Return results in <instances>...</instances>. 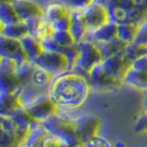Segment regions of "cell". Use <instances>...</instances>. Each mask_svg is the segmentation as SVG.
Returning a JSON list of instances; mask_svg holds the SVG:
<instances>
[{
  "instance_id": "obj_1",
  "label": "cell",
  "mask_w": 147,
  "mask_h": 147,
  "mask_svg": "<svg viewBox=\"0 0 147 147\" xmlns=\"http://www.w3.org/2000/svg\"><path fill=\"white\" fill-rule=\"evenodd\" d=\"M88 79L72 71L55 76L50 85V95L60 109H78L88 100L91 93Z\"/></svg>"
},
{
  "instance_id": "obj_2",
  "label": "cell",
  "mask_w": 147,
  "mask_h": 147,
  "mask_svg": "<svg viewBox=\"0 0 147 147\" xmlns=\"http://www.w3.org/2000/svg\"><path fill=\"white\" fill-rule=\"evenodd\" d=\"M116 23H140L147 18V0H100Z\"/></svg>"
},
{
  "instance_id": "obj_3",
  "label": "cell",
  "mask_w": 147,
  "mask_h": 147,
  "mask_svg": "<svg viewBox=\"0 0 147 147\" xmlns=\"http://www.w3.org/2000/svg\"><path fill=\"white\" fill-rule=\"evenodd\" d=\"M41 125L50 134L63 140L66 146H82L75 131L73 119L63 117L58 113L42 121Z\"/></svg>"
},
{
  "instance_id": "obj_4",
  "label": "cell",
  "mask_w": 147,
  "mask_h": 147,
  "mask_svg": "<svg viewBox=\"0 0 147 147\" xmlns=\"http://www.w3.org/2000/svg\"><path fill=\"white\" fill-rule=\"evenodd\" d=\"M76 44H78L80 53H79L78 62L73 67L72 72L81 74L84 78L88 79L90 71L96 64L101 63L103 61V58H102V55H101V53H100L94 42L83 40Z\"/></svg>"
},
{
  "instance_id": "obj_5",
  "label": "cell",
  "mask_w": 147,
  "mask_h": 147,
  "mask_svg": "<svg viewBox=\"0 0 147 147\" xmlns=\"http://www.w3.org/2000/svg\"><path fill=\"white\" fill-rule=\"evenodd\" d=\"M88 81L91 88L96 91H113L121 88L124 83L105 71L102 62L96 64L88 73Z\"/></svg>"
},
{
  "instance_id": "obj_6",
  "label": "cell",
  "mask_w": 147,
  "mask_h": 147,
  "mask_svg": "<svg viewBox=\"0 0 147 147\" xmlns=\"http://www.w3.org/2000/svg\"><path fill=\"white\" fill-rule=\"evenodd\" d=\"M33 62L39 66H42L54 76L63 74L69 71V62L65 55L60 51L43 50V52L33 60Z\"/></svg>"
},
{
  "instance_id": "obj_7",
  "label": "cell",
  "mask_w": 147,
  "mask_h": 147,
  "mask_svg": "<svg viewBox=\"0 0 147 147\" xmlns=\"http://www.w3.org/2000/svg\"><path fill=\"white\" fill-rule=\"evenodd\" d=\"M24 109L33 119L42 122L52 115L58 114L60 106L52 98L50 94H47L37 98L34 102L30 103L29 105L24 106Z\"/></svg>"
},
{
  "instance_id": "obj_8",
  "label": "cell",
  "mask_w": 147,
  "mask_h": 147,
  "mask_svg": "<svg viewBox=\"0 0 147 147\" xmlns=\"http://www.w3.org/2000/svg\"><path fill=\"white\" fill-rule=\"evenodd\" d=\"M73 119L75 131L78 134V137L81 142L82 146L97 135L98 128L101 126V118L96 115H81Z\"/></svg>"
},
{
  "instance_id": "obj_9",
  "label": "cell",
  "mask_w": 147,
  "mask_h": 147,
  "mask_svg": "<svg viewBox=\"0 0 147 147\" xmlns=\"http://www.w3.org/2000/svg\"><path fill=\"white\" fill-rule=\"evenodd\" d=\"M83 13L88 24V31H93L110 21V15H109L107 8L101 1H97V0H95L88 8H85L83 10Z\"/></svg>"
},
{
  "instance_id": "obj_10",
  "label": "cell",
  "mask_w": 147,
  "mask_h": 147,
  "mask_svg": "<svg viewBox=\"0 0 147 147\" xmlns=\"http://www.w3.org/2000/svg\"><path fill=\"white\" fill-rule=\"evenodd\" d=\"M0 53L2 58L15 60L18 64L28 60L21 40L8 38L5 36L0 37Z\"/></svg>"
},
{
  "instance_id": "obj_11",
  "label": "cell",
  "mask_w": 147,
  "mask_h": 147,
  "mask_svg": "<svg viewBox=\"0 0 147 147\" xmlns=\"http://www.w3.org/2000/svg\"><path fill=\"white\" fill-rule=\"evenodd\" d=\"M102 65L106 72H109L114 78L123 81L124 75L132 65V61L126 57L124 51H122L113 57L104 59L102 61Z\"/></svg>"
},
{
  "instance_id": "obj_12",
  "label": "cell",
  "mask_w": 147,
  "mask_h": 147,
  "mask_svg": "<svg viewBox=\"0 0 147 147\" xmlns=\"http://www.w3.org/2000/svg\"><path fill=\"white\" fill-rule=\"evenodd\" d=\"M88 24L84 18L83 10H71L69 32L72 34L75 42L79 43L83 41L88 34Z\"/></svg>"
},
{
  "instance_id": "obj_13",
  "label": "cell",
  "mask_w": 147,
  "mask_h": 147,
  "mask_svg": "<svg viewBox=\"0 0 147 147\" xmlns=\"http://www.w3.org/2000/svg\"><path fill=\"white\" fill-rule=\"evenodd\" d=\"M17 13L21 21H27L33 18H42L44 17V10L39 5L30 0H15L13 1Z\"/></svg>"
},
{
  "instance_id": "obj_14",
  "label": "cell",
  "mask_w": 147,
  "mask_h": 147,
  "mask_svg": "<svg viewBox=\"0 0 147 147\" xmlns=\"http://www.w3.org/2000/svg\"><path fill=\"white\" fill-rule=\"evenodd\" d=\"M116 37H117V23L110 20L107 23L101 26L100 28L93 31H88L84 40L96 43V42L109 41Z\"/></svg>"
},
{
  "instance_id": "obj_15",
  "label": "cell",
  "mask_w": 147,
  "mask_h": 147,
  "mask_svg": "<svg viewBox=\"0 0 147 147\" xmlns=\"http://www.w3.org/2000/svg\"><path fill=\"white\" fill-rule=\"evenodd\" d=\"M49 134L50 133L41 125V122L34 119L30 126L29 134L22 145L27 147H43L44 142L49 136Z\"/></svg>"
},
{
  "instance_id": "obj_16",
  "label": "cell",
  "mask_w": 147,
  "mask_h": 147,
  "mask_svg": "<svg viewBox=\"0 0 147 147\" xmlns=\"http://www.w3.org/2000/svg\"><path fill=\"white\" fill-rule=\"evenodd\" d=\"M23 85L16 72L0 73V94H20Z\"/></svg>"
},
{
  "instance_id": "obj_17",
  "label": "cell",
  "mask_w": 147,
  "mask_h": 147,
  "mask_svg": "<svg viewBox=\"0 0 147 147\" xmlns=\"http://www.w3.org/2000/svg\"><path fill=\"white\" fill-rule=\"evenodd\" d=\"M50 85L39 86V85L33 84V83H30L28 85H26L22 88L21 93H20V97H19L21 105L24 107V106L29 105L30 103L34 102L39 97L47 95V94H50Z\"/></svg>"
},
{
  "instance_id": "obj_18",
  "label": "cell",
  "mask_w": 147,
  "mask_h": 147,
  "mask_svg": "<svg viewBox=\"0 0 147 147\" xmlns=\"http://www.w3.org/2000/svg\"><path fill=\"white\" fill-rule=\"evenodd\" d=\"M127 44L125 41L118 39L117 37L109 40V41H104V42H96L95 45L97 47L98 51L101 53L102 58L104 59H107L110 57H113L115 54H117L119 52L124 51L125 48L127 47Z\"/></svg>"
},
{
  "instance_id": "obj_19",
  "label": "cell",
  "mask_w": 147,
  "mask_h": 147,
  "mask_svg": "<svg viewBox=\"0 0 147 147\" xmlns=\"http://www.w3.org/2000/svg\"><path fill=\"white\" fill-rule=\"evenodd\" d=\"M70 12H71L70 8L67 7L63 1H61V0L54 1V2L49 3L45 8L44 19L49 22L55 21V20H59L64 17L70 16Z\"/></svg>"
},
{
  "instance_id": "obj_20",
  "label": "cell",
  "mask_w": 147,
  "mask_h": 147,
  "mask_svg": "<svg viewBox=\"0 0 147 147\" xmlns=\"http://www.w3.org/2000/svg\"><path fill=\"white\" fill-rule=\"evenodd\" d=\"M20 94H0V115L9 116L13 112L22 107Z\"/></svg>"
},
{
  "instance_id": "obj_21",
  "label": "cell",
  "mask_w": 147,
  "mask_h": 147,
  "mask_svg": "<svg viewBox=\"0 0 147 147\" xmlns=\"http://www.w3.org/2000/svg\"><path fill=\"white\" fill-rule=\"evenodd\" d=\"M123 83L138 90L147 91V73L129 67L123 78Z\"/></svg>"
},
{
  "instance_id": "obj_22",
  "label": "cell",
  "mask_w": 147,
  "mask_h": 147,
  "mask_svg": "<svg viewBox=\"0 0 147 147\" xmlns=\"http://www.w3.org/2000/svg\"><path fill=\"white\" fill-rule=\"evenodd\" d=\"M1 36L22 40L24 37L29 36V28L24 21H19L8 26L1 24Z\"/></svg>"
},
{
  "instance_id": "obj_23",
  "label": "cell",
  "mask_w": 147,
  "mask_h": 147,
  "mask_svg": "<svg viewBox=\"0 0 147 147\" xmlns=\"http://www.w3.org/2000/svg\"><path fill=\"white\" fill-rule=\"evenodd\" d=\"M23 49L27 53L28 59L33 61L43 52V45L41 43V40L34 36H27L21 40Z\"/></svg>"
},
{
  "instance_id": "obj_24",
  "label": "cell",
  "mask_w": 147,
  "mask_h": 147,
  "mask_svg": "<svg viewBox=\"0 0 147 147\" xmlns=\"http://www.w3.org/2000/svg\"><path fill=\"white\" fill-rule=\"evenodd\" d=\"M138 28H140V23H133V22L117 23V38L125 41L126 43H132L136 39Z\"/></svg>"
},
{
  "instance_id": "obj_25",
  "label": "cell",
  "mask_w": 147,
  "mask_h": 147,
  "mask_svg": "<svg viewBox=\"0 0 147 147\" xmlns=\"http://www.w3.org/2000/svg\"><path fill=\"white\" fill-rule=\"evenodd\" d=\"M34 69H36V63L29 59L26 60L24 62H22L20 64H18L17 70H16V74L18 75L23 88L31 83Z\"/></svg>"
},
{
  "instance_id": "obj_26",
  "label": "cell",
  "mask_w": 147,
  "mask_h": 147,
  "mask_svg": "<svg viewBox=\"0 0 147 147\" xmlns=\"http://www.w3.org/2000/svg\"><path fill=\"white\" fill-rule=\"evenodd\" d=\"M0 20L3 26L21 21L12 3H0Z\"/></svg>"
},
{
  "instance_id": "obj_27",
  "label": "cell",
  "mask_w": 147,
  "mask_h": 147,
  "mask_svg": "<svg viewBox=\"0 0 147 147\" xmlns=\"http://www.w3.org/2000/svg\"><path fill=\"white\" fill-rule=\"evenodd\" d=\"M55 76L51 72H49L48 70H45L42 66H39L36 64V69H34L33 74H32L31 83L39 85V86H47V85L51 84Z\"/></svg>"
},
{
  "instance_id": "obj_28",
  "label": "cell",
  "mask_w": 147,
  "mask_h": 147,
  "mask_svg": "<svg viewBox=\"0 0 147 147\" xmlns=\"http://www.w3.org/2000/svg\"><path fill=\"white\" fill-rule=\"evenodd\" d=\"M51 39L61 48H67L76 43L72 34L69 31H55L53 30Z\"/></svg>"
},
{
  "instance_id": "obj_29",
  "label": "cell",
  "mask_w": 147,
  "mask_h": 147,
  "mask_svg": "<svg viewBox=\"0 0 147 147\" xmlns=\"http://www.w3.org/2000/svg\"><path fill=\"white\" fill-rule=\"evenodd\" d=\"M124 53L125 55L131 60V61H134L135 59L140 58V55H144L147 53V45H142V44H138L136 42H132V43H128L127 47L124 50Z\"/></svg>"
},
{
  "instance_id": "obj_30",
  "label": "cell",
  "mask_w": 147,
  "mask_h": 147,
  "mask_svg": "<svg viewBox=\"0 0 147 147\" xmlns=\"http://www.w3.org/2000/svg\"><path fill=\"white\" fill-rule=\"evenodd\" d=\"M62 53L65 55V58L67 59V62H69V71H72L73 67L75 66L76 62H78V59H79V48H78V44L75 43L74 45H71V47H67V48H64Z\"/></svg>"
},
{
  "instance_id": "obj_31",
  "label": "cell",
  "mask_w": 147,
  "mask_h": 147,
  "mask_svg": "<svg viewBox=\"0 0 147 147\" xmlns=\"http://www.w3.org/2000/svg\"><path fill=\"white\" fill-rule=\"evenodd\" d=\"M0 146L1 147H16L20 146L19 140H17L15 134L8 132L5 129H1V136H0Z\"/></svg>"
},
{
  "instance_id": "obj_32",
  "label": "cell",
  "mask_w": 147,
  "mask_h": 147,
  "mask_svg": "<svg viewBox=\"0 0 147 147\" xmlns=\"http://www.w3.org/2000/svg\"><path fill=\"white\" fill-rule=\"evenodd\" d=\"M65 3L70 10H84L95 0H61Z\"/></svg>"
},
{
  "instance_id": "obj_33",
  "label": "cell",
  "mask_w": 147,
  "mask_h": 147,
  "mask_svg": "<svg viewBox=\"0 0 147 147\" xmlns=\"http://www.w3.org/2000/svg\"><path fill=\"white\" fill-rule=\"evenodd\" d=\"M83 146H92V147H107L112 146V143L107 140L106 137L100 136L98 134L95 135L94 137H92L91 140H88Z\"/></svg>"
},
{
  "instance_id": "obj_34",
  "label": "cell",
  "mask_w": 147,
  "mask_h": 147,
  "mask_svg": "<svg viewBox=\"0 0 147 147\" xmlns=\"http://www.w3.org/2000/svg\"><path fill=\"white\" fill-rule=\"evenodd\" d=\"M136 43L142 44V45H147V18L140 23V28L135 41Z\"/></svg>"
},
{
  "instance_id": "obj_35",
  "label": "cell",
  "mask_w": 147,
  "mask_h": 147,
  "mask_svg": "<svg viewBox=\"0 0 147 147\" xmlns=\"http://www.w3.org/2000/svg\"><path fill=\"white\" fill-rule=\"evenodd\" d=\"M52 29L55 31H69L70 28V16L64 17L62 19L55 20V21L50 22Z\"/></svg>"
},
{
  "instance_id": "obj_36",
  "label": "cell",
  "mask_w": 147,
  "mask_h": 147,
  "mask_svg": "<svg viewBox=\"0 0 147 147\" xmlns=\"http://www.w3.org/2000/svg\"><path fill=\"white\" fill-rule=\"evenodd\" d=\"M42 20H43V17L42 18H33V19H29V20L24 21L29 28V34L38 38V32H39V28H40Z\"/></svg>"
},
{
  "instance_id": "obj_37",
  "label": "cell",
  "mask_w": 147,
  "mask_h": 147,
  "mask_svg": "<svg viewBox=\"0 0 147 147\" xmlns=\"http://www.w3.org/2000/svg\"><path fill=\"white\" fill-rule=\"evenodd\" d=\"M131 67H133L134 70L147 73V53L144 54V55H140V58L134 60L132 62Z\"/></svg>"
},
{
  "instance_id": "obj_38",
  "label": "cell",
  "mask_w": 147,
  "mask_h": 147,
  "mask_svg": "<svg viewBox=\"0 0 147 147\" xmlns=\"http://www.w3.org/2000/svg\"><path fill=\"white\" fill-rule=\"evenodd\" d=\"M54 147V146H66L64 144V142L62 140H60L59 137L52 135V134H49V136L47 137V140L44 142L43 147Z\"/></svg>"
},
{
  "instance_id": "obj_39",
  "label": "cell",
  "mask_w": 147,
  "mask_h": 147,
  "mask_svg": "<svg viewBox=\"0 0 147 147\" xmlns=\"http://www.w3.org/2000/svg\"><path fill=\"white\" fill-rule=\"evenodd\" d=\"M135 132L136 133H140V132H145L147 131V113L145 112V114L142 116V117L138 118L137 123L135 124Z\"/></svg>"
},
{
  "instance_id": "obj_40",
  "label": "cell",
  "mask_w": 147,
  "mask_h": 147,
  "mask_svg": "<svg viewBox=\"0 0 147 147\" xmlns=\"http://www.w3.org/2000/svg\"><path fill=\"white\" fill-rule=\"evenodd\" d=\"M15 0H0V3H13Z\"/></svg>"
},
{
  "instance_id": "obj_41",
  "label": "cell",
  "mask_w": 147,
  "mask_h": 147,
  "mask_svg": "<svg viewBox=\"0 0 147 147\" xmlns=\"http://www.w3.org/2000/svg\"><path fill=\"white\" fill-rule=\"evenodd\" d=\"M144 111L147 113V95L145 97V100H144Z\"/></svg>"
},
{
  "instance_id": "obj_42",
  "label": "cell",
  "mask_w": 147,
  "mask_h": 147,
  "mask_svg": "<svg viewBox=\"0 0 147 147\" xmlns=\"http://www.w3.org/2000/svg\"><path fill=\"white\" fill-rule=\"evenodd\" d=\"M97 1H100V0H97Z\"/></svg>"
}]
</instances>
